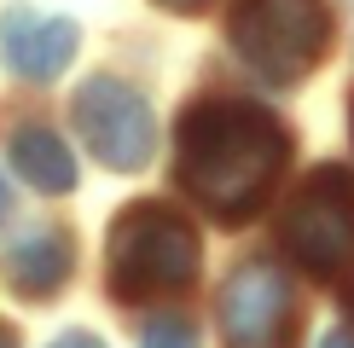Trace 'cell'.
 <instances>
[{
  "mask_svg": "<svg viewBox=\"0 0 354 348\" xmlns=\"http://www.w3.org/2000/svg\"><path fill=\"white\" fill-rule=\"evenodd\" d=\"M227 41L261 81L290 87L326 58L331 12H326V0H232Z\"/></svg>",
  "mask_w": 354,
  "mask_h": 348,
  "instance_id": "3957f363",
  "label": "cell"
},
{
  "mask_svg": "<svg viewBox=\"0 0 354 348\" xmlns=\"http://www.w3.org/2000/svg\"><path fill=\"white\" fill-rule=\"evenodd\" d=\"M0 209H6V192H0Z\"/></svg>",
  "mask_w": 354,
  "mask_h": 348,
  "instance_id": "2e32d148",
  "label": "cell"
},
{
  "mask_svg": "<svg viewBox=\"0 0 354 348\" xmlns=\"http://www.w3.org/2000/svg\"><path fill=\"white\" fill-rule=\"evenodd\" d=\"M0 348H18V337H12V325H0Z\"/></svg>",
  "mask_w": 354,
  "mask_h": 348,
  "instance_id": "5bb4252c",
  "label": "cell"
},
{
  "mask_svg": "<svg viewBox=\"0 0 354 348\" xmlns=\"http://www.w3.org/2000/svg\"><path fill=\"white\" fill-rule=\"evenodd\" d=\"M279 238L308 273H337L354 250V174L337 163H319L290 192V209L279 221Z\"/></svg>",
  "mask_w": 354,
  "mask_h": 348,
  "instance_id": "277c9868",
  "label": "cell"
},
{
  "mask_svg": "<svg viewBox=\"0 0 354 348\" xmlns=\"http://www.w3.org/2000/svg\"><path fill=\"white\" fill-rule=\"evenodd\" d=\"M76 47H82V29L70 18H47L35 6H6L0 12V64L24 81L64 76Z\"/></svg>",
  "mask_w": 354,
  "mask_h": 348,
  "instance_id": "52a82bcc",
  "label": "cell"
},
{
  "mask_svg": "<svg viewBox=\"0 0 354 348\" xmlns=\"http://www.w3.org/2000/svg\"><path fill=\"white\" fill-rule=\"evenodd\" d=\"M53 348H105L99 337H87V331H64V337H58Z\"/></svg>",
  "mask_w": 354,
  "mask_h": 348,
  "instance_id": "8fae6325",
  "label": "cell"
},
{
  "mask_svg": "<svg viewBox=\"0 0 354 348\" xmlns=\"http://www.w3.org/2000/svg\"><path fill=\"white\" fill-rule=\"evenodd\" d=\"M70 267H76V244H70L64 226H35L6 250V279H12V290L24 302L58 296L64 279H70Z\"/></svg>",
  "mask_w": 354,
  "mask_h": 348,
  "instance_id": "ba28073f",
  "label": "cell"
},
{
  "mask_svg": "<svg viewBox=\"0 0 354 348\" xmlns=\"http://www.w3.org/2000/svg\"><path fill=\"white\" fill-rule=\"evenodd\" d=\"M163 12H203V0H157Z\"/></svg>",
  "mask_w": 354,
  "mask_h": 348,
  "instance_id": "7c38bea8",
  "label": "cell"
},
{
  "mask_svg": "<svg viewBox=\"0 0 354 348\" xmlns=\"http://www.w3.org/2000/svg\"><path fill=\"white\" fill-rule=\"evenodd\" d=\"M140 348H198V331H192L180 313H163V319H151V325H145Z\"/></svg>",
  "mask_w": 354,
  "mask_h": 348,
  "instance_id": "30bf717a",
  "label": "cell"
},
{
  "mask_svg": "<svg viewBox=\"0 0 354 348\" xmlns=\"http://www.w3.org/2000/svg\"><path fill=\"white\" fill-rule=\"evenodd\" d=\"M203 244L174 203H128L105 238V284L116 302H157L198 284Z\"/></svg>",
  "mask_w": 354,
  "mask_h": 348,
  "instance_id": "7a4b0ae2",
  "label": "cell"
},
{
  "mask_svg": "<svg viewBox=\"0 0 354 348\" xmlns=\"http://www.w3.org/2000/svg\"><path fill=\"white\" fill-rule=\"evenodd\" d=\"M76 134L82 145L116 174H140L151 163L157 145V122L140 87H128L122 76H93L76 93Z\"/></svg>",
  "mask_w": 354,
  "mask_h": 348,
  "instance_id": "5b68a950",
  "label": "cell"
},
{
  "mask_svg": "<svg viewBox=\"0 0 354 348\" xmlns=\"http://www.w3.org/2000/svg\"><path fill=\"white\" fill-rule=\"evenodd\" d=\"M319 348H354V337H348V331H331V337L319 342Z\"/></svg>",
  "mask_w": 354,
  "mask_h": 348,
  "instance_id": "4fadbf2b",
  "label": "cell"
},
{
  "mask_svg": "<svg viewBox=\"0 0 354 348\" xmlns=\"http://www.w3.org/2000/svg\"><path fill=\"white\" fill-rule=\"evenodd\" d=\"M221 342L227 348H297V290L279 261H244L221 284Z\"/></svg>",
  "mask_w": 354,
  "mask_h": 348,
  "instance_id": "8992f818",
  "label": "cell"
},
{
  "mask_svg": "<svg viewBox=\"0 0 354 348\" xmlns=\"http://www.w3.org/2000/svg\"><path fill=\"white\" fill-rule=\"evenodd\" d=\"M348 128H354V99H348Z\"/></svg>",
  "mask_w": 354,
  "mask_h": 348,
  "instance_id": "9a60e30c",
  "label": "cell"
},
{
  "mask_svg": "<svg viewBox=\"0 0 354 348\" xmlns=\"http://www.w3.org/2000/svg\"><path fill=\"white\" fill-rule=\"evenodd\" d=\"M290 163V128L239 93H203L174 122V180L221 226L256 221Z\"/></svg>",
  "mask_w": 354,
  "mask_h": 348,
  "instance_id": "6da1fadb",
  "label": "cell"
},
{
  "mask_svg": "<svg viewBox=\"0 0 354 348\" xmlns=\"http://www.w3.org/2000/svg\"><path fill=\"white\" fill-rule=\"evenodd\" d=\"M12 168L35 192H70L76 186V157H70V145L53 128H18L12 134Z\"/></svg>",
  "mask_w": 354,
  "mask_h": 348,
  "instance_id": "9c48e42d",
  "label": "cell"
}]
</instances>
